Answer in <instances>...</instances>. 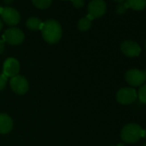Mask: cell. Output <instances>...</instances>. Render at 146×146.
I'll return each mask as SVG.
<instances>
[{"label":"cell","mask_w":146,"mask_h":146,"mask_svg":"<svg viewBox=\"0 0 146 146\" xmlns=\"http://www.w3.org/2000/svg\"><path fill=\"white\" fill-rule=\"evenodd\" d=\"M1 17L5 23L10 26L17 25L20 22V15L17 10L11 7H5L1 12Z\"/></svg>","instance_id":"obj_9"},{"label":"cell","mask_w":146,"mask_h":146,"mask_svg":"<svg viewBox=\"0 0 146 146\" xmlns=\"http://www.w3.org/2000/svg\"><path fill=\"white\" fill-rule=\"evenodd\" d=\"M2 28H3V23H2V22H1V20H0V31H1V29H2Z\"/></svg>","instance_id":"obj_23"},{"label":"cell","mask_w":146,"mask_h":146,"mask_svg":"<svg viewBox=\"0 0 146 146\" xmlns=\"http://www.w3.org/2000/svg\"><path fill=\"white\" fill-rule=\"evenodd\" d=\"M3 38L6 42H8V44L17 46L23 41L24 34L23 33L22 30H20L17 28H11L5 32Z\"/></svg>","instance_id":"obj_5"},{"label":"cell","mask_w":146,"mask_h":146,"mask_svg":"<svg viewBox=\"0 0 146 146\" xmlns=\"http://www.w3.org/2000/svg\"><path fill=\"white\" fill-rule=\"evenodd\" d=\"M7 79H8V78L6 76H5L3 73L0 74V91L5 89L6 83H7Z\"/></svg>","instance_id":"obj_18"},{"label":"cell","mask_w":146,"mask_h":146,"mask_svg":"<svg viewBox=\"0 0 146 146\" xmlns=\"http://www.w3.org/2000/svg\"><path fill=\"white\" fill-rule=\"evenodd\" d=\"M71 2L77 8H81L84 5V0H71Z\"/></svg>","instance_id":"obj_19"},{"label":"cell","mask_w":146,"mask_h":146,"mask_svg":"<svg viewBox=\"0 0 146 146\" xmlns=\"http://www.w3.org/2000/svg\"><path fill=\"white\" fill-rule=\"evenodd\" d=\"M125 81L131 86H133V87L140 86L146 80L144 74H143V71L138 69H131L127 70L125 75Z\"/></svg>","instance_id":"obj_4"},{"label":"cell","mask_w":146,"mask_h":146,"mask_svg":"<svg viewBox=\"0 0 146 146\" xmlns=\"http://www.w3.org/2000/svg\"><path fill=\"white\" fill-rule=\"evenodd\" d=\"M143 74H144V77H145V79H146V70L143 71Z\"/></svg>","instance_id":"obj_24"},{"label":"cell","mask_w":146,"mask_h":146,"mask_svg":"<svg viewBox=\"0 0 146 146\" xmlns=\"http://www.w3.org/2000/svg\"><path fill=\"white\" fill-rule=\"evenodd\" d=\"M2 11H3V8L0 6V14H1V12H2Z\"/></svg>","instance_id":"obj_25"},{"label":"cell","mask_w":146,"mask_h":146,"mask_svg":"<svg viewBox=\"0 0 146 146\" xmlns=\"http://www.w3.org/2000/svg\"><path fill=\"white\" fill-rule=\"evenodd\" d=\"M10 84L12 90L18 95H23L29 90V83L23 76L17 75L11 78Z\"/></svg>","instance_id":"obj_7"},{"label":"cell","mask_w":146,"mask_h":146,"mask_svg":"<svg viewBox=\"0 0 146 146\" xmlns=\"http://www.w3.org/2000/svg\"><path fill=\"white\" fill-rule=\"evenodd\" d=\"M41 33L44 40L46 42L54 44L61 39L62 29L58 22L54 20H49L43 23Z\"/></svg>","instance_id":"obj_1"},{"label":"cell","mask_w":146,"mask_h":146,"mask_svg":"<svg viewBox=\"0 0 146 146\" xmlns=\"http://www.w3.org/2000/svg\"><path fill=\"white\" fill-rule=\"evenodd\" d=\"M127 9H128V5L126 3H119L116 7V13L119 15H123Z\"/></svg>","instance_id":"obj_17"},{"label":"cell","mask_w":146,"mask_h":146,"mask_svg":"<svg viewBox=\"0 0 146 146\" xmlns=\"http://www.w3.org/2000/svg\"><path fill=\"white\" fill-rule=\"evenodd\" d=\"M137 97L142 103L146 104V84L142 85L137 93Z\"/></svg>","instance_id":"obj_16"},{"label":"cell","mask_w":146,"mask_h":146,"mask_svg":"<svg viewBox=\"0 0 146 146\" xmlns=\"http://www.w3.org/2000/svg\"><path fill=\"white\" fill-rule=\"evenodd\" d=\"M121 52L127 57H137L141 52L139 45L132 40H125L120 45Z\"/></svg>","instance_id":"obj_10"},{"label":"cell","mask_w":146,"mask_h":146,"mask_svg":"<svg viewBox=\"0 0 146 146\" xmlns=\"http://www.w3.org/2000/svg\"><path fill=\"white\" fill-rule=\"evenodd\" d=\"M5 43L3 40H0V54H2L5 51Z\"/></svg>","instance_id":"obj_20"},{"label":"cell","mask_w":146,"mask_h":146,"mask_svg":"<svg viewBox=\"0 0 146 146\" xmlns=\"http://www.w3.org/2000/svg\"><path fill=\"white\" fill-rule=\"evenodd\" d=\"M32 2L35 7L40 10H45L47 9L51 4H52V0H32Z\"/></svg>","instance_id":"obj_15"},{"label":"cell","mask_w":146,"mask_h":146,"mask_svg":"<svg viewBox=\"0 0 146 146\" xmlns=\"http://www.w3.org/2000/svg\"><path fill=\"white\" fill-rule=\"evenodd\" d=\"M20 70V64L15 58H7L3 65V74L7 78H13L18 74Z\"/></svg>","instance_id":"obj_8"},{"label":"cell","mask_w":146,"mask_h":146,"mask_svg":"<svg viewBox=\"0 0 146 146\" xmlns=\"http://www.w3.org/2000/svg\"><path fill=\"white\" fill-rule=\"evenodd\" d=\"M143 137H144L146 139V129L143 131Z\"/></svg>","instance_id":"obj_21"},{"label":"cell","mask_w":146,"mask_h":146,"mask_svg":"<svg viewBox=\"0 0 146 146\" xmlns=\"http://www.w3.org/2000/svg\"><path fill=\"white\" fill-rule=\"evenodd\" d=\"M137 98V94L133 88H122L116 94V100L122 105L131 104Z\"/></svg>","instance_id":"obj_3"},{"label":"cell","mask_w":146,"mask_h":146,"mask_svg":"<svg viewBox=\"0 0 146 146\" xmlns=\"http://www.w3.org/2000/svg\"><path fill=\"white\" fill-rule=\"evenodd\" d=\"M43 23L37 17H30L27 21V27L31 30H39L42 29Z\"/></svg>","instance_id":"obj_13"},{"label":"cell","mask_w":146,"mask_h":146,"mask_svg":"<svg viewBox=\"0 0 146 146\" xmlns=\"http://www.w3.org/2000/svg\"><path fill=\"white\" fill-rule=\"evenodd\" d=\"M13 127L12 119L5 113H0V133H9Z\"/></svg>","instance_id":"obj_11"},{"label":"cell","mask_w":146,"mask_h":146,"mask_svg":"<svg viewBox=\"0 0 146 146\" xmlns=\"http://www.w3.org/2000/svg\"><path fill=\"white\" fill-rule=\"evenodd\" d=\"M113 1L118 2V3H123V2H124V0H113Z\"/></svg>","instance_id":"obj_22"},{"label":"cell","mask_w":146,"mask_h":146,"mask_svg":"<svg viewBox=\"0 0 146 146\" xmlns=\"http://www.w3.org/2000/svg\"><path fill=\"white\" fill-rule=\"evenodd\" d=\"M89 15L93 18H99L106 12V3L104 0H91L88 6Z\"/></svg>","instance_id":"obj_6"},{"label":"cell","mask_w":146,"mask_h":146,"mask_svg":"<svg viewBox=\"0 0 146 146\" xmlns=\"http://www.w3.org/2000/svg\"><path fill=\"white\" fill-rule=\"evenodd\" d=\"M143 146H146V143H145V144H143Z\"/></svg>","instance_id":"obj_27"},{"label":"cell","mask_w":146,"mask_h":146,"mask_svg":"<svg viewBox=\"0 0 146 146\" xmlns=\"http://www.w3.org/2000/svg\"><path fill=\"white\" fill-rule=\"evenodd\" d=\"M128 8L135 11H142L146 7V0H126Z\"/></svg>","instance_id":"obj_12"},{"label":"cell","mask_w":146,"mask_h":146,"mask_svg":"<svg viewBox=\"0 0 146 146\" xmlns=\"http://www.w3.org/2000/svg\"><path fill=\"white\" fill-rule=\"evenodd\" d=\"M145 47H146V41H145Z\"/></svg>","instance_id":"obj_28"},{"label":"cell","mask_w":146,"mask_h":146,"mask_svg":"<svg viewBox=\"0 0 146 146\" xmlns=\"http://www.w3.org/2000/svg\"><path fill=\"white\" fill-rule=\"evenodd\" d=\"M143 129L142 127L135 123H131L125 125L120 132V137L122 140L128 143H134L137 142L141 137H143Z\"/></svg>","instance_id":"obj_2"},{"label":"cell","mask_w":146,"mask_h":146,"mask_svg":"<svg viewBox=\"0 0 146 146\" xmlns=\"http://www.w3.org/2000/svg\"><path fill=\"white\" fill-rule=\"evenodd\" d=\"M116 146H123V144H122V143H119V144H118V145H116Z\"/></svg>","instance_id":"obj_26"},{"label":"cell","mask_w":146,"mask_h":146,"mask_svg":"<svg viewBox=\"0 0 146 146\" xmlns=\"http://www.w3.org/2000/svg\"><path fill=\"white\" fill-rule=\"evenodd\" d=\"M91 22L92 21H90L87 17H84L82 19H80V21L78 22V29L82 32H85V31L89 30L91 27Z\"/></svg>","instance_id":"obj_14"}]
</instances>
